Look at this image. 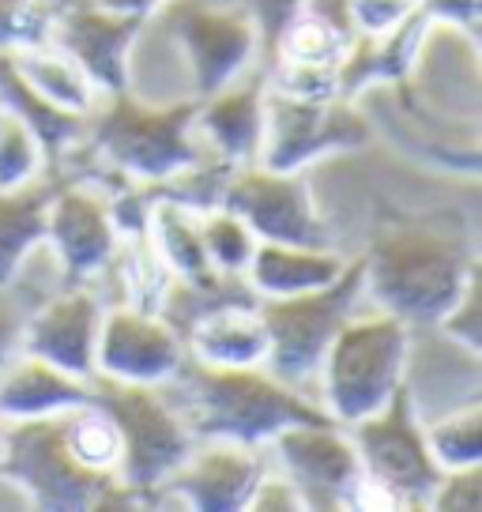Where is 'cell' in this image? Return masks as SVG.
I'll return each instance as SVG.
<instances>
[{
	"label": "cell",
	"mask_w": 482,
	"mask_h": 512,
	"mask_svg": "<svg viewBox=\"0 0 482 512\" xmlns=\"http://www.w3.org/2000/svg\"><path fill=\"white\" fill-rule=\"evenodd\" d=\"M366 264V302L400 317L411 332L430 328L456 302L479 268L475 223L460 211H426L392 219L373 234Z\"/></svg>",
	"instance_id": "1"
},
{
	"label": "cell",
	"mask_w": 482,
	"mask_h": 512,
	"mask_svg": "<svg viewBox=\"0 0 482 512\" xmlns=\"http://www.w3.org/2000/svg\"><path fill=\"white\" fill-rule=\"evenodd\" d=\"M196 441H234L268 448L275 433L306 422H332L321 403L275 377L268 366H208L181 358L170 381L159 384Z\"/></svg>",
	"instance_id": "2"
},
{
	"label": "cell",
	"mask_w": 482,
	"mask_h": 512,
	"mask_svg": "<svg viewBox=\"0 0 482 512\" xmlns=\"http://www.w3.org/2000/svg\"><path fill=\"white\" fill-rule=\"evenodd\" d=\"M196 106L200 98L147 102L132 87L113 91L98 98L87 136L72 151L91 159L98 170L140 185H159L208 155V147L196 136Z\"/></svg>",
	"instance_id": "3"
},
{
	"label": "cell",
	"mask_w": 482,
	"mask_h": 512,
	"mask_svg": "<svg viewBox=\"0 0 482 512\" xmlns=\"http://www.w3.org/2000/svg\"><path fill=\"white\" fill-rule=\"evenodd\" d=\"M0 482L16 486L38 512L140 509V497L117 475H102L72 452L65 411L4 422Z\"/></svg>",
	"instance_id": "4"
},
{
	"label": "cell",
	"mask_w": 482,
	"mask_h": 512,
	"mask_svg": "<svg viewBox=\"0 0 482 512\" xmlns=\"http://www.w3.org/2000/svg\"><path fill=\"white\" fill-rule=\"evenodd\" d=\"M347 433L366 475L354 497V509L415 512L430 505L441 467L426 445V422L411 392V377L373 415L351 422Z\"/></svg>",
	"instance_id": "5"
},
{
	"label": "cell",
	"mask_w": 482,
	"mask_h": 512,
	"mask_svg": "<svg viewBox=\"0 0 482 512\" xmlns=\"http://www.w3.org/2000/svg\"><path fill=\"white\" fill-rule=\"evenodd\" d=\"M407 362H411V328L377 305L358 309L339 328L317 369L321 381L317 403L332 422L351 426L358 418L373 415L407 381Z\"/></svg>",
	"instance_id": "6"
},
{
	"label": "cell",
	"mask_w": 482,
	"mask_h": 512,
	"mask_svg": "<svg viewBox=\"0 0 482 512\" xmlns=\"http://www.w3.org/2000/svg\"><path fill=\"white\" fill-rule=\"evenodd\" d=\"M91 400L113 418L121 437L117 479L140 497V509H162L159 486L196 445L185 418L177 415V407L166 400L159 384L113 381L95 373Z\"/></svg>",
	"instance_id": "7"
},
{
	"label": "cell",
	"mask_w": 482,
	"mask_h": 512,
	"mask_svg": "<svg viewBox=\"0 0 482 512\" xmlns=\"http://www.w3.org/2000/svg\"><path fill=\"white\" fill-rule=\"evenodd\" d=\"M366 305V264L351 256L343 272L324 287L287 294V298H260V320L268 332L264 366L294 388L317 381L324 354L339 336V328Z\"/></svg>",
	"instance_id": "8"
},
{
	"label": "cell",
	"mask_w": 482,
	"mask_h": 512,
	"mask_svg": "<svg viewBox=\"0 0 482 512\" xmlns=\"http://www.w3.org/2000/svg\"><path fill=\"white\" fill-rule=\"evenodd\" d=\"M373 144L370 113L358 98H290L268 87L260 159L272 170H313L336 155H354Z\"/></svg>",
	"instance_id": "9"
},
{
	"label": "cell",
	"mask_w": 482,
	"mask_h": 512,
	"mask_svg": "<svg viewBox=\"0 0 482 512\" xmlns=\"http://www.w3.org/2000/svg\"><path fill=\"white\" fill-rule=\"evenodd\" d=\"M147 23L185 53L193 98L219 91L260 61L257 23L241 0H162Z\"/></svg>",
	"instance_id": "10"
},
{
	"label": "cell",
	"mask_w": 482,
	"mask_h": 512,
	"mask_svg": "<svg viewBox=\"0 0 482 512\" xmlns=\"http://www.w3.org/2000/svg\"><path fill=\"white\" fill-rule=\"evenodd\" d=\"M272 467L294 486L302 512H354L362 486V460L347 426L306 422L275 433L268 445Z\"/></svg>",
	"instance_id": "11"
},
{
	"label": "cell",
	"mask_w": 482,
	"mask_h": 512,
	"mask_svg": "<svg viewBox=\"0 0 482 512\" xmlns=\"http://www.w3.org/2000/svg\"><path fill=\"white\" fill-rule=\"evenodd\" d=\"M223 208L241 215L257 241L336 245V234L321 219L309 189V170H272L264 162H245L226 181Z\"/></svg>",
	"instance_id": "12"
},
{
	"label": "cell",
	"mask_w": 482,
	"mask_h": 512,
	"mask_svg": "<svg viewBox=\"0 0 482 512\" xmlns=\"http://www.w3.org/2000/svg\"><path fill=\"white\" fill-rule=\"evenodd\" d=\"M147 31V16L121 12L102 0H65L53 8L49 42L80 64L98 95L132 87V49Z\"/></svg>",
	"instance_id": "13"
},
{
	"label": "cell",
	"mask_w": 482,
	"mask_h": 512,
	"mask_svg": "<svg viewBox=\"0 0 482 512\" xmlns=\"http://www.w3.org/2000/svg\"><path fill=\"white\" fill-rule=\"evenodd\" d=\"M46 241L61 264V283H95L110 268L121 238L113 226L110 192L98 177H57Z\"/></svg>",
	"instance_id": "14"
},
{
	"label": "cell",
	"mask_w": 482,
	"mask_h": 512,
	"mask_svg": "<svg viewBox=\"0 0 482 512\" xmlns=\"http://www.w3.org/2000/svg\"><path fill=\"white\" fill-rule=\"evenodd\" d=\"M268 467H272L268 448L196 441L193 452L159 486V505L193 512H249L253 490Z\"/></svg>",
	"instance_id": "15"
},
{
	"label": "cell",
	"mask_w": 482,
	"mask_h": 512,
	"mask_svg": "<svg viewBox=\"0 0 482 512\" xmlns=\"http://www.w3.org/2000/svg\"><path fill=\"white\" fill-rule=\"evenodd\" d=\"M185 339L174 328L136 305H106L102 328H98L95 347V373L113 381L132 384H162L174 377V369L185 358Z\"/></svg>",
	"instance_id": "16"
},
{
	"label": "cell",
	"mask_w": 482,
	"mask_h": 512,
	"mask_svg": "<svg viewBox=\"0 0 482 512\" xmlns=\"http://www.w3.org/2000/svg\"><path fill=\"white\" fill-rule=\"evenodd\" d=\"M106 305L95 283H61V290L38 302L23 324L19 351L65 369L72 377H95V347Z\"/></svg>",
	"instance_id": "17"
},
{
	"label": "cell",
	"mask_w": 482,
	"mask_h": 512,
	"mask_svg": "<svg viewBox=\"0 0 482 512\" xmlns=\"http://www.w3.org/2000/svg\"><path fill=\"white\" fill-rule=\"evenodd\" d=\"M264 95H268V68L257 61L219 91L200 98L196 106L200 144L234 166L257 162L264 144Z\"/></svg>",
	"instance_id": "18"
},
{
	"label": "cell",
	"mask_w": 482,
	"mask_h": 512,
	"mask_svg": "<svg viewBox=\"0 0 482 512\" xmlns=\"http://www.w3.org/2000/svg\"><path fill=\"white\" fill-rule=\"evenodd\" d=\"M87 400H91V377H72L34 354L19 351L0 369V418L4 422L57 415Z\"/></svg>",
	"instance_id": "19"
},
{
	"label": "cell",
	"mask_w": 482,
	"mask_h": 512,
	"mask_svg": "<svg viewBox=\"0 0 482 512\" xmlns=\"http://www.w3.org/2000/svg\"><path fill=\"white\" fill-rule=\"evenodd\" d=\"M347 260L351 256H343L336 245L257 241V249L249 256V268H245V279L260 298H287V294H302V290L332 283Z\"/></svg>",
	"instance_id": "20"
},
{
	"label": "cell",
	"mask_w": 482,
	"mask_h": 512,
	"mask_svg": "<svg viewBox=\"0 0 482 512\" xmlns=\"http://www.w3.org/2000/svg\"><path fill=\"white\" fill-rule=\"evenodd\" d=\"M0 110L16 113L34 132V140L42 144V155H46V174H57L68 151L80 147V140L87 136V121H91V113H68L46 102L19 76L12 53H0Z\"/></svg>",
	"instance_id": "21"
},
{
	"label": "cell",
	"mask_w": 482,
	"mask_h": 512,
	"mask_svg": "<svg viewBox=\"0 0 482 512\" xmlns=\"http://www.w3.org/2000/svg\"><path fill=\"white\" fill-rule=\"evenodd\" d=\"M257 305H226L219 313L196 320L185 332V351L208 366H264L268 332Z\"/></svg>",
	"instance_id": "22"
},
{
	"label": "cell",
	"mask_w": 482,
	"mask_h": 512,
	"mask_svg": "<svg viewBox=\"0 0 482 512\" xmlns=\"http://www.w3.org/2000/svg\"><path fill=\"white\" fill-rule=\"evenodd\" d=\"M57 177L42 174L31 185L0 189V283L19 279L27 256L46 245V215Z\"/></svg>",
	"instance_id": "23"
},
{
	"label": "cell",
	"mask_w": 482,
	"mask_h": 512,
	"mask_svg": "<svg viewBox=\"0 0 482 512\" xmlns=\"http://www.w3.org/2000/svg\"><path fill=\"white\" fill-rule=\"evenodd\" d=\"M12 61H16L19 76L31 83L38 95L68 113H91L98 106V98H102L95 91V83L80 72V64L72 61L68 53H61L53 42L12 49Z\"/></svg>",
	"instance_id": "24"
},
{
	"label": "cell",
	"mask_w": 482,
	"mask_h": 512,
	"mask_svg": "<svg viewBox=\"0 0 482 512\" xmlns=\"http://www.w3.org/2000/svg\"><path fill=\"white\" fill-rule=\"evenodd\" d=\"M151 245L159 253L162 268L170 275H204L211 272L208 249H204V234H200V215L189 208H181L174 200H159L151 196Z\"/></svg>",
	"instance_id": "25"
},
{
	"label": "cell",
	"mask_w": 482,
	"mask_h": 512,
	"mask_svg": "<svg viewBox=\"0 0 482 512\" xmlns=\"http://www.w3.org/2000/svg\"><path fill=\"white\" fill-rule=\"evenodd\" d=\"M426 445L441 471L482 464V403L467 400L452 415L426 422Z\"/></svg>",
	"instance_id": "26"
},
{
	"label": "cell",
	"mask_w": 482,
	"mask_h": 512,
	"mask_svg": "<svg viewBox=\"0 0 482 512\" xmlns=\"http://www.w3.org/2000/svg\"><path fill=\"white\" fill-rule=\"evenodd\" d=\"M351 46V38H343L336 27H328L324 19L302 12L298 19H290V27L279 34L272 61H294V64H332L339 68L343 53Z\"/></svg>",
	"instance_id": "27"
},
{
	"label": "cell",
	"mask_w": 482,
	"mask_h": 512,
	"mask_svg": "<svg viewBox=\"0 0 482 512\" xmlns=\"http://www.w3.org/2000/svg\"><path fill=\"white\" fill-rule=\"evenodd\" d=\"M200 234H204V249H208L211 268L245 275L249 256L257 249V234L249 230V223L241 215H234L230 208L204 211L200 215Z\"/></svg>",
	"instance_id": "28"
},
{
	"label": "cell",
	"mask_w": 482,
	"mask_h": 512,
	"mask_svg": "<svg viewBox=\"0 0 482 512\" xmlns=\"http://www.w3.org/2000/svg\"><path fill=\"white\" fill-rule=\"evenodd\" d=\"M46 174V155L16 113L0 110V189H19Z\"/></svg>",
	"instance_id": "29"
},
{
	"label": "cell",
	"mask_w": 482,
	"mask_h": 512,
	"mask_svg": "<svg viewBox=\"0 0 482 512\" xmlns=\"http://www.w3.org/2000/svg\"><path fill=\"white\" fill-rule=\"evenodd\" d=\"M434 332L449 339L452 347H460L467 358L482 354V264L467 275L464 290L456 294V302L449 305V313L437 320Z\"/></svg>",
	"instance_id": "30"
},
{
	"label": "cell",
	"mask_w": 482,
	"mask_h": 512,
	"mask_svg": "<svg viewBox=\"0 0 482 512\" xmlns=\"http://www.w3.org/2000/svg\"><path fill=\"white\" fill-rule=\"evenodd\" d=\"M53 0H0V53L49 42Z\"/></svg>",
	"instance_id": "31"
},
{
	"label": "cell",
	"mask_w": 482,
	"mask_h": 512,
	"mask_svg": "<svg viewBox=\"0 0 482 512\" xmlns=\"http://www.w3.org/2000/svg\"><path fill=\"white\" fill-rule=\"evenodd\" d=\"M268 87L290 98H332L339 95V72L332 64H268Z\"/></svg>",
	"instance_id": "32"
},
{
	"label": "cell",
	"mask_w": 482,
	"mask_h": 512,
	"mask_svg": "<svg viewBox=\"0 0 482 512\" xmlns=\"http://www.w3.org/2000/svg\"><path fill=\"white\" fill-rule=\"evenodd\" d=\"M426 509L430 512H479L482 509V464L441 471V479H437Z\"/></svg>",
	"instance_id": "33"
},
{
	"label": "cell",
	"mask_w": 482,
	"mask_h": 512,
	"mask_svg": "<svg viewBox=\"0 0 482 512\" xmlns=\"http://www.w3.org/2000/svg\"><path fill=\"white\" fill-rule=\"evenodd\" d=\"M302 4H306V0H241V8H245V12L253 16V23H257L260 64H264V68L272 64L279 34L290 27V19L302 16Z\"/></svg>",
	"instance_id": "34"
},
{
	"label": "cell",
	"mask_w": 482,
	"mask_h": 512,
	"mask_svg": "<svg viewBox=\"0 0 482 512\" xmlns=\"http://www.w3.org/2000/svg\"><path fill=\"white\" fill-rule=\"evenodd\" d=\"M34 305L38 302H31L23 290H16V279L12 283H0V369L19 354L23 324H27Z\"/></svg>",
	"instance_id": "35"
},
{
	"label": "cell",
	"mask_w": 482,
	"mask_h": 512,
	"mask_svg": "<svg viewBox=\"0 0 482 512\" xmlns=\"http://www.w3.org/2000/svg\"><path fill=\"white\" fill-rule=\"evenodd\" d=\"M418 8V0H351L354 31L358 34H381L396 27Z\"/></svg>",
	"instance_id": "36"
},
{
	"label": "cell",
	"mask_w": 482,
	"mask_h": 512,
	"mask_svg": "<svg viewBox=\"0 0 482 512\" xmlns=\"http://www.w3.org/2000/svg\"><path fill=\"white\" fill-rule=\"evenodd\" d=\"M418 8L430 16L434 27H452L464 34L467 42L479 38V0H418Z\"/></svg>",
	"instance_id": "37"
},
{
	"label": "cell",
	"mask_w": 482,
	"mask_h": 512,
	"mask_svg": "<svg viewBox=\"0 0 482 512\" xmlns=\"http://www.w3.org/2000/svg\"><path fill=\"white\" fill-rule=\"evenodd\" d=\"M268 509H287V512H302V501L275 467L264 471V479L257 482L253 490V501H249V512H268Z\"/></svg>",
	"instance_id": "38"
},
{
	"label": "cell",
	"mask_w": 482,
	"mask_h": 512,
	"mask_svg": "<svg viewBox=\"0 0 482 512\" xmlns=\"http://www.w3.org/2000/svg\"><path fill=\"white\" fill-rule=\"evenodd\" d=\"M0 452H4V418H0Z\"/></svg>",
	"instance_id": "39"
},
{
	"label": "cell",
	"mask_w": 482,
	"mask_h": 512,
	"mask_svg": "<svg viewBox=\"0 0 482 512\" xmlns=\"http://www.w3.org/2000/svg\"><path fill=\"white\" fill-rule=\"evenodd\" d=\"M53 4H65V0H53Z\"/></svg>",
	"instance_id": "40"
}]
</instances>
